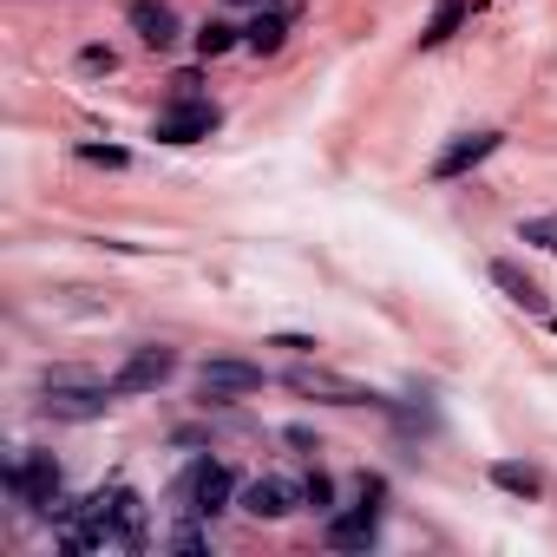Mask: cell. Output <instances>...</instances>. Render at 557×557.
Segmentation results:
<instances>
[{"label":"cell","mask_w":557,"mask_h":557,"mask_svg":"<svg viewBox=\"0 0 557 557\" xmlns=\"http://www.w3.org/2000/svg\"><path fill=\"white\" fill-rule=\"evenodd\" d=\"M8 492H14L21 505H34V511H53V505H60V459H53V453H21V459L8 466Z\"/></svg>","instance_id":"cell-1"},{"label":"cell","mask_w":557,"mask_h":557,"mask_svg":"<svg viewBox=\"0 0 557 557\" xmlns=\"http://www.w3.org/2000/svg\"><path fill=\"white\" fill-rule=\"evenodd\" d=\"M230 492H236V479H230V466H223V459H197V466L177 479V505H184L190 518L223 511V505H230Z\"/></svg>","instance_id":"cell-2"},{"label":"cell","mask_w":557,"mask_h":557,"mask_svg":"<svg viewBox=\"0 0 557 557\" xmlns=\"http://www.w3.org/2000/svg\"><path fill=\"white\" fill-rule=\"evenodd\" d=\"M171 374H177V348H132L125 368H119L106 387H112L119 400H132V394H158Z\"/></svg>","instance_id":"cell-3"},{"label":"cell","mask_w":557,"mask_h":557,"mask_svg":"<svg viewBox=\"0 0 557 557\" xmlns=\"http://www.w3.org/2000/svg\"><path fill=\"white\" fill-rule=\"evenodd\" d=\"M302 400H329V407H387L381 394H368L361 381H348V374H329V368H289L283 374Z\"/></svg>","instance_id":"cell-4"},{"label":"cell","mask_w":557,"mask_h":557,"mask_svg":"<svg viewBox=\"0 0 557 557\" xmlns=\"http://www.w3.org/2000/svg\"><path fill=\"white\" fill-rule=\"evenodd\" d=\"M112 400H119L112 387H92L79 374H47V413L53 420H99Z\"/></svg>","instance_id":"cell-5"},{"label":"cell","mask_w":557,"mask_h":557,"mask_svg":"<svg viewBox=\"0 0 557 557\" xmlns=\"http://www.w3.org/2000/svg\"><path fill=\"white\" fill-rule=\"evenodd\" d=\"M302 498H309V485H289V479H249V485L236 492V505H243L249 518H289Z\"/></svg>","instance_id":"cell-6"},{"label":"cell","mask_w":557,"mask_h":557,"mask_svg":"<svg viewBox=\"0 0 557 557\" xmlns=\"http://www.w3.org/2000/svg\"><path fill=\"white\" fill-rule=\"evenodd\" d=\"M216 132V106L210 99H177L164 119H158V138L164 145H197V138H210Z\"/></svg>","instance_id":"cell-7"},{"label":"cell","mask_w":557,"mask_h":557,"mask_svg":"<svg viewBox=\"0 0 557 557\" xmlns=\"http://www.w3.org/2000/svg\"><path fill=\"white\" fill-rule=\"evenodd\" d=\"M492 151H498V132H459V138L433 158V177H440V184H453V177H466L472 164H485Z\"/></svg>","instance_id":"cell-8"},{"label":"cell","mask_w":557,"mask_h":557,"mask_svg":"<svg viewBox=\"0 0 557 557\" xmlns=\"http://www.w3.org/2000/svg\"><path fill=\"white\" fill-rule=\"evenodd\" d=\"M197 387H203L210 400L256 394V387H262V368H249V361H203V368H197Z\"/></svg>","instance_id":"cell-9"},{"label":"cell","mask_w":557,"mask_h":557,"mask_svg":"<svg viewBox=\"0 0 557 557\" xmlns=\"http://www.w3.org/2000/svg\"><path fill=\"white\" fill-rule=\"evenodd\" d=\"M374 537H381V511H374V505H355V511L329 518V544H335V550H368Z\"/></svg>","instance_id":"cell-10"},{"label":"cell","mask_w":557,"mask_h":557,"mask_svg":"<svg viewBox=\"0 0 557 557\" xmlns=\"http://www.w3.org/2000/svg\"><path fill=\"white\" fill-rule=\"evenodd\" d=\"M492 283H498V289H505V302H518L524 315H550V302H544V289L531 283V275H524L518 262H505V256H498V262H492Z\"/></svg>","instance_id":"cell-11"},{"label":"cell","mask_w":557,"mask_h":557,"mask_svg":"<svg viewBox=\"0 0 557 557\" xmlns=\"http://www.w3.org/2000/svg\"><path fill=\"white\" fill-rule=\"evenodd\" d=\"M132 27H138V40H145L151 53H164V47L177 40V14L164 8V0H132Z\"/></svg>","instance_id":"cell-12"},{"label":"cell","mask_w":557,"mask_h":557,"mask_svg":"<svg viewBox=\"0 0 557 557\" xmlns=\"http://www.w3.org/2000/svg\"><path fill=\"white\" fill-rule=\"evenodd\" d=\"M283 34H289V14L275 8V14H256V21L243 27V47H249V53H275V47H283Z\"/></svg>","instance_id":"cell-13"},{"label":"cell","mask_w":557,"mask_h":557,"mask_svg":"<svg viewBox=\"0 0 557 557\" xmlns=\"http://www.w3.org/2000/svg\"><path fill=\"white\" fill-rule=\"evenodd\" d=\"M492 485L511 492V498H537V492H544V479H537L531 466H518V459H498V466H492Z\"/></svg>","instance_id":"cell-14"},{"label":"cell","mask_w":557,"mask_h":557,"mask_svg":"<svg viewBox=\"0 0 557 557\" xmlns=\"http://www.w3.org/2000/svg\"><path fill=\"white\" fill-rule=\"evenodd\" d=\"M459 21H466V0H440L433 21H426V34H420V47H446L459 34Z\"/></svg>","instance_id":"cell-15"},{"label":"cell","mask_w":557,"mask_h":557,"mask_svg":"<svg viewBox=\"0 0 557 557\" xmlns=\"http://www.w3.org/2000/svg\"><path fill=\"white\" fill-rule=\"evenodd\" d=\"M518 243H537V249L557 256V210H550V216H524V223H518Z\"/></svg>","instance_id":"cell-16"},{"label":"cell","mask_w":557,"mask_h":557,"mask_svg":"<svg viewBox=\"0 0 557 557\" xmlns=\"http://www.w3.org/2000/svg\"><path fill=\"white\" fill-rule=\"evenodd\" d=\"M236 34H243V27H223V21H210V27L197 34V53H203V60H216V53H230V47H236Z\"/></svg>","instance_id":"cell-17"},{"label":"cell","mask_w":557,"mask_h":557,"mask_svg":"<svg viewBox=\"0 0 557 557\" xmlns=\"http://www.w3.org/2000/svg\"><path fill=\"white\" fill-rule=\"evenodd\" d=\"M79 158H86V164H106V171H119V164H125V151H119V145H79Z\"/></svg>","instance_id":"cell-18"},{"label":"cell","mask_w":557,"mask_h":557,"mask_svg":"<svg viewBox=\"0 0 557 557\" xmlns=\"http://www.w3.org/2000/svg\"><path fill=\"white\" fill-rule=\"evenodd\" d=\"M79 66H86V73H112V66H119V53H112V47H86V53H79Z\"/></svg>","instance_id":"cell-19"},{"label":"cell","mask_w":557,"mask_h":557,"mask_svg":"<svg viewBox=\"0 0 557 557\" xmlns=\"http://www.w3.org/2000/svg\"><path fill=\"white\" fill-rule=\"evenodd\" d=\"M203 544H210V537H203L197 524H177V531H171V550H203Z\"/></svg>","instance_id":"cell-20"},{"label":"cell","mask_w":557,"mask_h":557,"mask_svg":"<svg viewBox=\"0 0 557 557\" xmlns=\"http://www.w3.org/2000/svg\"><path fill=\"white\" fill-rule=\"evenodd\" d=\"M329 498H335V485H329V479H322V472H315V479H309V505H315V511H322V505H329Z\"/></svg>","instance_id":"cell-21"},{"label":"cell","mask_w":557,"mask_h":557,"mask_svg":"<svg viewBox=\"0 0 557 557\" xmlns=\"http://www.w3.org/2000/svg\"><path fill=\"white\" fill-rule=\"evenodd\" d=\"M269 348H289V355H309V348H315V342H309V335H275V342H269Z\"/></svg>","instance_id":"cell-22"}]
</instances>
